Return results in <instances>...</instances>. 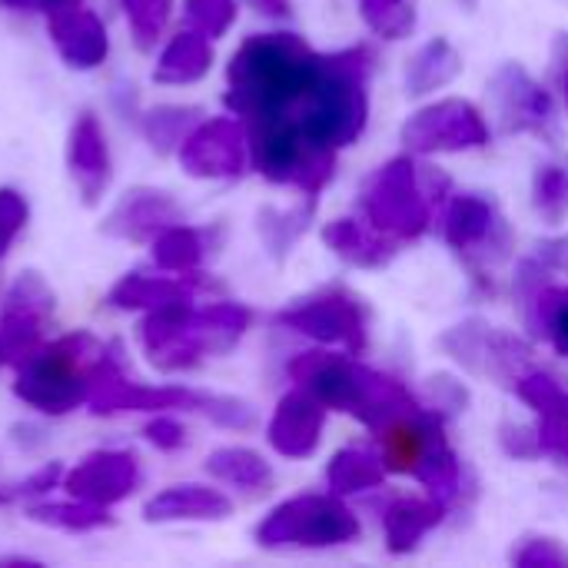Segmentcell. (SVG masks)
I'll return each instance as SVG.
<instances>
[{
  "instance_id": "d4e9b609",
  "label": "cell",
  "mask_w": 568,
  "mask_h": 568,
  "mask_svg": "<svg viewBox=\"0 0 568 568\" xmlns=\"http://www.w3.org/2000/svg\"><path fill=\"white\" fill-rule=\"evenodd\" d=\"M116 310H160L170 303H186L193 300V283L190 276H140L130 273L123 280L113 283L110 296H106Z\"/></svg>"
},
{
  "instance_id": "6da1fadb",
  "label": "cell",
  "mask_w": 568,
  "mask_h": 568,
  "mask_svg": "<svg viewBox=\"0 0 568 568\" xmlns=\"http://www.w3.org/2000/svg\"><path fill=\"white\" fill-rule=\"evenodd\" d=\"M326 70V53H316L296 33H256L226 67V106L246 120L293 116Z\"/></svg>"
},
{
  "instance_id": "7dc6e473",
  "label": "cell",
  "mask_w": 568,
  "mask_h": 568,
  "mask_svg": "<svg viewBox=\"0 0 568 568\" xmlns=\"http://www.w3.org/2000/svg\"><path fill=\"white\" fill-rule=\"evenodd\" d=\"M503 449L516 459H536L542 456V446H539V429H529V426H503Z\"/></svg>"
},
{
  "instance_id": "44dd1931",
  "label": "cell",
  "mask_w": 568,
  "mask_h": 568,
  "mask_svg": "<svg viewBox=\"0 0 568 568\" xmlns=\"http://www.w3.org/2000/svg\"><path fill=\"white\" fill-rule=\"evenodd\" d=\"M233 503L210 486H170L163 493H156L146 506H143V519L153 526H166V523H223L230 519Z\"/></svg>"
},
{
  "instance_id": "5bb4252c",
  "label": "cell",
  "mask_w": 568,
  "mask_h": 568,
  "mask_svg": "<svg viewBox=\"0 0 568 568\" xmlns=\"http://www.w3.org/2000/svg\"><path fill=\"white\" fill-rule=\"evenodd\" d=\"M140 486V459L130 449H97L87 453L67 476L63 489L70 499H83L103 509L126 503Z\"/></svg>"
},
{
  "instance_id": "5b68a950",
  "label": "cell",
  "mask_w": 568,
  "mask_h": 568,
  "mask_svg": "<svg viewBox=\"0 0 568 568\" xmlns=\"http://www.w3.org/2000/svg\"><path fill=\"white\" fill-rule=\"evenodd\" d=\"M106 356V346L90 333H70L40 346L13 383V396L43 416H67L90 399L97 369Z\"/></svg>"
},
{
  "instance_id": "ba28073f",
  "label": "cell",
  "mask_w": 568,
  "mask_h": 568,
  "mask_svg": "<svg viewBox=\"0 0 568 568\" xmlns=\"http://www.w3.org/2000/svg\"><path fill=\"white\" fill-rule=\"evenodd\" d=\"M356 536V516L333 496H296L256 526V542L263 549H329L353 542Z\"/></svg>"
},
{
  "instance_id": "9a60e30c",
  "label": "cell",
  "mask_w": 568,
  "mask_h": 568,
  "mask_svg": "<svg viewBox=\"0 0 568 568\" xmlns=\"http://www.w3.org/2000/svg\"><path fill=\"white\" fill-rule=\"evenodd\" d=\"M443 236L459 256H466L469 266L476 263V256L489 260V250L496 256H506V243H509V233H506L503 216L496 213V203L479 193H463L449 203Z\"/></svg>"
},
{
  "instance_id": "52a82bcc",
  "label": "cell",
  "mask_w": 568,
  "mask_h": 568,
  "mask_svg": "<svg viewBox=\"0 0 568 568\" xmlns=\"http://www.w3.org/2000/svg\"><path fill=\"white\" fill-rule=\"evenodd\" d=\"M363 216L393 240H416L433 223L429 190L419 180V170L409 156L389 160L379 166L359 193Z\"/></svg>"
},
{
  "instance_id": "d590c367",
  "label": "cell",
  "mask_w": 568,
  "mask_h": 568,
  "mask_svg": "<svg viewBox=\"0 0 568 568\" xmlns=\"http://www.w3.org/2000/svg\"><path fill=\"white\" fill-rule=\"evenodd\" d=\"M532 196H536V210L549 220L559 223L568 213V163H549L539 166L536 180H532Z\"/></svg>"
},
{
  "instance_id": "f907efd6",
  "label": "cell",
  "mask_w": 568,
  "mask_h": 568,
  "mask_svg": "<svg viewBox=\"0 0 568 568\" xmlns=\"http://www.w3.org/2000/svg\"><path fill=\"white\" fill-rule=\"evenodd\" d=\"M559 83H562V93H566L568 103V40H559Z\"/></svg>"
},
{
  "instance_id": "8fae6325",
  "label": "cell",
  "mask_w": 568,
  "mask_h": 568,
  "mask_svg": "<svg viewBox=\"0 0 568 568\" xmlns=\"http://www.w3.org/2000/svg\"><path fill=\"white\" fill-rule=\"evenodd\" d=\"M206 393H193L183 386H150L136 383L123 373L120 359L106 349L93 389H90V413L93 416H120V413H170V409H206Z\"/></svg>"
},
{
  "instance_id": "9f6ffc18",
  "label": "cell",
  "mask_w": 568,
  "mask_h": 568,
  "mask_svg": "<svg viewBox=\"0 0 568 568\" xmlns=\"http://www.w3.org/2000/svg\"><path fill=\"white\" fill-rule=\"evenodd\" d=\"M7 499H10V496H7V493H0V506H3V503H7Z\"/></svg>"
},
{
  "instance_id": "7a4b0ae2",
  "label": "cell",
  "mask_w": 568,
  "mask_h": 568,
  "mask_svg": "<svg viewBox=\"0 0 568 568\" xmlns=\"http://www.w3.org/2000/svg\"><path fill=\"white\" fill-rule=\"evenodd\" d=\"M253 313L240 303H213L193 310L186 303H170L150 310L140 323V346L160 373L196 369L206 356L230 353L250 329Z\"/></svg>"
},
{
  "instance_id": "ab89813d",
  "label": "cell",
  "mask_w": 568,
  "mask_h": 568,
  "mask_svg": "<svg viewBox=\"0 0 568 568\" xmlns=\"http://www.w3.org/2000/svg\"><path fill=\"white\" fill-rule=\"evenodd\" d=\"M3 306L23 310V313H37V316L50 320L53 316V290L47 286V280L40 273H20L17 283L10 286Z\"/></svg>"
},
{
  "instance_id": "3957f363",
  "label": "cell",
  "mask_w": 568,
  "mask_h": 568,
  "mask_svg": "<svg viewBox=\"0 0 568 568\" xmlns=\"http://www.w3.org/2000/svg\"><path fill=\"white\" fill-rule=\"evenodd\" d=\"M373 50L369 47H349L339 53H326V70L320 83L310 90V97L293 110L290 120L300 123V130L329 150L349 146L366 130L369 100H366V80L373 73Z\"/></svg>"
},
{
  "instance_id": "8d00e7d4",
  "label": "cell",
  "mask_w": 568,
  "mask_h": 568,
  "mask_svg": "<svg viewBox=\"0 0 568 568\" xmlns=\"http://www.w3.org/2000/svg\"><path fill=\"white\" fill-rule=\"evenodd\" d=\"M513 389L519 393L523 403H529L536 413H568V389L549 373L542 369H532V373H523Z\"/></svg>"
},
{
  "instance_id": "f1b7e54d",
  "label": "cell",
  "mask_w": 568,
  "mask_h": 568,
  "mask_svg": "<svg viewBox=\"0 0 568 568\" xmlns=\"http://www.w3.org/2000/svg\"><path fill=\"white\" fill-rule=\"evenodd\" d=\"M27 519L57 532H70V536H83V532H100L116 526V519L110 516V509L83 503V499H70V503H37L27 506Z\"/></svg>"
},
{
  "instance_id": "11a10c76",
  "label": "cell",
  "mask_w": 568,
  "mask_h": 568,
  "mask_svg": "<svg viewBox=\"0 0 568 568\" xmlns=\"http://www.w3.org/2000/svg\"><path fill=\"white\" fill-rule=\"evenodd\" d=\"M459 3H463V7H469V10H476V3H479V0H459Z\"/></svg>"
},
{
  "instance_id": "83f0119b",
  "label": "cell",
  "mask_w": 568,
  "mask_h": 568,
  "mask_svg": "<svg viewBox=\"0 0 568 568\" xmlns=\"http://www.w3.org/2000/svg\"><path fill=\"white\" fill-rule=\"evenodd\" d=\"M386 479V466L379 459V453L366 449V446H349L339 449L326 469V483L336 496H353V493H366L383 486Z\"/></svg>"
},
{
  "instance_id": "816d5d0a",
  "label": "cell",
  "mask_w": 568,
  "mask_h": 568,
  "mask_svg": "<svg viewBox=\"0 0 568 568\" xmlns=\"http://www.w3.org/2000/svg\"><path fill=\"white\" fill-rule=\"evenodd\" d=\"M7 10H40V0H0Z\"/></svg>"
},
{
  "instance_id": "9c48e42d",
  "label": "cell",
  "mask_w": 568,
  "mask_h": 568,
  "mask_svg": "<svg viewBox=\"0 0 568 568\" xmlns=\"http://www.w3.org/2000/svg\"><path fill=\"white\" fill-rule=\"evenodd\" d=\"M290 376L300 389L313 393L326 409L349 413L359 423L373 413V403L379 396L383 373H369V366H359L349 356L339 353H300L290 363Z\"/></svg>"
},
{
  "instance_id": "277c9868",
  "label": "cell",
  "mask_w": 568,
  "mask_h": 568,
  "mask_svg": "<svg viewBox=\"0 0 568 568\" xmlns=\"http://www.w3.org/2000/svg\"><path fill=\"white\" fill-rule=\"evenodd\" d=\"M376 433L379 459L386 473L413 476L429 489L433 499L456 506L466 489V473L443 433V416L429 406H419L413 413H399L389 423H383Z\"/></svg>"
},
{
  "instance_id": "4fadbf2b",
  "label": "cell",
  "mask_w": 568,
  "mask_h": 568,
  "mask_svg": "<svg viewBox=\"0 0 568 568\" xmlns=\"http://www.w3.org/2000/svg\"><path fill=\"white\" fill-rule=\"evenodd\" d=\"M413 153H456L489 143V123L469 100H439L403 126Z\"/></svg>"
},
{
  "instance_id": "4dcf8cb0",
  "label": "cell",
  "mask_w": 568,
  "mask_h": 568,
  "mask_svg": "<svg viewBox=\"0 0 568 568\" xmlns=\"http://www.w3.org/2000/svg\"><path fill=\"white\" fill-rule=\"evenodd\" d=\"M529 326L546 336L562 356H568V290L566 286H539L529 300Z\"/></svg>"
},
{
  "instance_id": "4316f807",
  "label": "cell",
  "mask_w": 568,
  "mask_h": 568,
  "mask_svg": "<svg viewBox=\"0 0 568 568\" xmlns=\"http://www.w3.org/2000/svg\"><path fill=\"white\" fill-rule=\"evenodd\" d=\"M206 473L226 486H236L243 493H266L273 486V469L270 463L243 446H223L206 456Z\"/></svg>"
},
{
  "instance_id": "b9f144b4",
  "label": "cell",
  "mask_w": 568,
  "mask_h": 568,
  "mask_svg": "<svg viewBox=\"0 0 568 568\" xmlns=\"http://www.w3.org/2000/svg\"><path fill=\"white\" fill-rule=\"evenodd\" d=\"M27 216H30L27 200H23L17 190L3 186V190H0V256H3V253L10 250V243L20 236V230L27 226Z\"/></svg>"
},
{
  "instance_id": "e0dca14e",
  "label": "cell",
  "mask_w": 568,
  "mask_h": 568,
  "mask_svg": "<svg viewBox=\"0 0 568 568\" xmlns=\"http://www.w3.org/2000/svg\"><path fill=\"white\" fill-rule=\"evenodd\" d=\"M180 220H183V210L170 193L153 190V186H133L116 200V206L106 213L100 230L113 240L143 243Z\"/></svg>"
},
{
  "instance_id": "d6a6232c",
  "label": "cell",
  "mask_w": 568,
  "mask_h": 568,
  "mask_svg": "<svg viewBox=\"0 0 568 568\" xmlns=\"http://www.w3.org/2000/svg\"><path fill=\"white\" fill-rule=\"evenodd\" d=\"M313 210H316V200H310L306 206H293V210H263L260 213V236L276 260H283L296 246V240L306 233Z\"/></svg>"
},
{
  "instance_id": "1f68e13d",
  "label": "cell",
  "mask_w": 568,
  "mask_h": 568,
  "mask_svg": "<svg viewBox=\"0 0 568 568\" xmlns=\"http://www.w3.org/2000/svg\"><path fill=\"white\" fill-rule=\"evenodd\" d=\"M43 326H47L43 316L3 306V313H0V353H3V359L13 366L27 363L43 346Z\"/></svg>"
},
{
  "instance_id": "2e32d148",
  "label": "cell",
  "mask_w": 568,
  "mask_h": 568,
  "mask_svg": "<svg viewBox=\"0 0 568 568\" xmlns=\"http://www.w3.org/2000/svg\"><path fill=\"white\" fill-rule=\"evenodd\" d=\"M493 90H496V100H499L503 126L509 133H539V136H549V140L556 136V130H552V123H556L552 97L519 63H506L493 77Z\"/></svg>"
},
{
  "instance_id": "f35d334b",
  "label": "cell",
  "mask_w": 568,
  "mask_h": 568,
  "mask_svg": "<svg viewBox=\"0 0 568 568\" xmlns=\"http://www.w3.org/2000/svg\"><path fill=\"white\" fill-rule=\"evenodd\" d=\"M123 10H126V20H130L136 47L150 50L160 40L163 27L170 20L173 0H123Z\"/></svg>"
},
{
  "instance_id": "ac0fdd59",
  "label": "cell",
  "mask_w": 568,
  "mask_h": 568,
  "mask_svg": "<svg viewBox=\"0 0 568 568\" xmlns=\"http://www.w3.org/2000/svg\"><path fill=\"white\" fill-rule=\"evenodd\" d=\"M47 33L60 53V60L73 70H93L110 53V37L103 20L83 3H70L47 13Z\"/></svg>"
},
{
  "instance_id": "603a6c76",
  "label": "cell",
  "mask_w": 568,
  "mask_h": 568,
  "mask_svg": "<svg viewBox=\"0 0 568 568\" xmlns=\"http://www.w3.org/2000/svg\"><path fill=\"white\" fill-rule=\"evenodd\" d=\"M323 240L336 256H343L346 263L363 266V270L386 266L396 256V246H399V240L379 233L369 220L366 223H359V220H333L323 230Z\"/></svg>"
},
{
  "instance_id": "f6af8a7d",
  "label": "cell",
  "mask_w": 568,
  "mask_h": 568,
  "mask_svg": "<svg viewBox=\"0 0 568 568\" xmlns=\"http://www.w3.org/2000/svg\"><path fill=\"white\" fill-rule=\"evenodd\" d=\"M519 566H542V568H566L568 552L556 539H529L519 552H516Z\"/></svg>"
},
{
  "instance_id": "7bdbcfd3",
  "label": "cell",
  "mask_w": 568,
  "mask_h": 568,
  "mask_svg": "<svg viewBox=\"0 0 568 568\" xmlns=\"http://www.w3.org/2000/svg\"><path fill=\"white\" fill-rule=\"evenodd\" d=\"M426 389H429L426 406L439 416H453V413H463L469 406V389L463 383H456L453 376H433Z\"/></svg>"
},
{
  "instance_id": "ee69618b",
  "label": "cell",
  "mask_w": 568,
  "mask_h": 568,
  "mask_svg": "<svg viewBox=\"0 0 568 568\" xmlns=\"http://www.w3.org/2000/svg\"><path fill=\"white\" fill-rule=\"evenodd\" d=\"M539 446L546 456H556L568 466V413H539Z\"/></svg>"
},
{
  "instance_id": "f5cc1de1",
  "label": "cell",
  "mask_w": 568,
  "mask_h": 568,
  "mask_svg": "<svg viewBox=\"0 0 568 568\" xmlns=\"http://www.w3.org/2000/svg\"><path fill=\"white\" fill-rule=\"evenodd\" d=\"M266 13H290V3L286 0H256Z\"/></svg>"
},
{
  "instance_id": "c3c4849f",
  "label": "cell",
  "mask_w": 568,
  "mask_h": 568,
  "mask_svg": "<svg viewBox=\"0 0 568 568\" xmlns=\"http://www.w3.org/2000/svg\"><path fill=\"white\" fill-rule=\"evenodd\" d=\"M60 479H63L60 463H50V466H43L40 473H33L30 479H23L17 493H20V496H43V493H47V489H53Z\"/></svg>"
},
{
  "instance_id": "7c38bea8",
  "label": "cell",
  "mask_w": 568,
  "mask_h": 568,
  "mask_svg": "<svg viewBox=\"0 0 568 568\" xmlns=\"http://www.w3.org/2000/svg\"><path fill=\"white\" fill-rule=\"evenodd\" d=\"M180 166L196 180H236L250 166L246 126L233 116L196 123L176 150Z\"/></svg>"
},
{
  "instance_id": "484cf974",
  "label": "cell",
  "mask_w": 568,
  "mask_h": 568,
  "mask_svg": "<svg viewBox=\"0 0 568 568\" xmlns=\"http://www.w3.org/2000/svg\"><path fill=\"white\" fill-rule=\"evenodd\" d=\"M459 73H463V57H459V50H456L449 40L436 37V40L423 43V47L409 57V63H406V90H409L413 97H426V93H433V90L453 83Z\"/></svg>"
},
{
  "instance_id": "d6986e66",
  "label": "cell",
  "mask_w": 568,
  "mask_h": 568,
  "mask_svg": "<svg viewBox=\"0 0 568 568\" xmlns=\"http://www.w3.org/2000/svg\"><path fill=\"white\" fill-rule=\"evenodd\" d=\"M323 426H326V406L313 393L293 389L280 399L270 419L266 439L286 459H306L320 449Z\"/></svg>"
},
{
  "instance_id": "e575fe53",
  "label": "cell",
  "mask_w": 568,
  "mask_h": 568,
  "mask_svg": "<svg viewBox=\"0 0 568 568\" xmlns=\"http://www.w3.org/2000/svg\"><path fill=\"white\" fill-rule=\"evenodd\" d=\"M489 333H493V326H486V323H479V320H469V323L449 329L439 343H443V349H446L456 363H463L469 373H483V369H486Z\"/></svg>"
},
{
  "instance_id": "74e56055",
  "label": "cell",
  "mask_w": 568,
  "mask_h": 568,
  "mask_svg": "<svg viewBox=\"0 0 568 568\" xmlns=\"http://www.w3.org/2000/svg\"><path fill=\"white\" fill-rule=\"evenodd\" d=\"M359 10L366 23L386 40H399L416 27V10L409 0H359Z\"/></svg>"
},
{
  "instance_id": "681fc988",
  "label": "cell",
  "mask_w": 568,
  "mask_h": 568,
  "mask_svg": "<svg viewBox=\"0 0 568 568\" xmlns=\"http://www.w3.org/2000/svg\"><path fill=\"white\" fill-rule=\"evenodd\" d=\"M536 260H542V263H546V270L568 273V236L539 243V256H536Z\"/></svg>"
},
{
  "instance_id": "ffe728a7",
  "label": "cell",
  "mask_w": 568,
  "mask_h": 568,
  "mask_svg": "<svg viewBox=\"0 0 568 568\" xmlns=\"http://www.w3.org/2000/svg\"><path fill=\"white\" fill-rule=\"evenodd\" d=\"M67 166L70 176L83 196L87 206H97L100 196L110 186L113 176V163H110V146H106V133L100 126V120L93 113H80L70 126L67 136Z\"/></svg>"
},
{
  "instance_id": "8992f818",
  "label": "cell",
  "mask_w": 568,
  "mask_h": 568,
  "mask_svg": "<svg viewBox=\"0 0 568 568\" xmlns=\"http://www.w3.org/2000/svg\"><path fill=\"white\" fill-rule=\"evenodd\" d=\"M250 163L270 180L283 186H296L306 196H320V190L336 173V150L313 143L296 120L290 116H263L246 120Z\"/></svg>"
},
{
  "instance_id": "30bf717a",
  "label": "cell",
  "mask_w": 568,
  "mask_h": 568,
  "mask_svg": "<svg viewBox=\"0 0 568 568\" xmlns=\"http://www.w3.org/2000/svg\"><path fill=\"white\" fill-rule=\"evenodd\" d=\"M276 323L316 343L346 346L349 356L369 346V310L356 293L343 286H329L306 300H296L290 310L276 316Z\"/></svg>"
},
{
  "instance_id": "f546056e",
  "label": "cell",
  "mask_w": 568,
  "mask_h": 568,
  "mask_svg": "<svg viewBox=\"0 0 568 568\" xmlns=\"http://www.w3.org/2000/svg\"><path fill=\"white\" fill-rule=\"evenodd\" d=\"M150 243H153L150 246L153 250V263L160 270H166V273H183V276L196 273V266L203 263V253H206L203 236L193 226H186L183 220L166 226V230H160Z\"/></svg>"
},
{
  "instance_id": "db71d44e",
  "label": "cell",
  "mask_w": 568,
  "mask_h": 568,
  "mask_svg": "<svg viewBox=\"0 0 568 568\" xmlns=\"http://www.w3.org/2000/svg\"><path fill=\"white\" fill-rule=\"evenodd\" d=\"M70 3H80V0H40V10H43V13H50V10L70 7Z\"/></svg>"
},
{
  "instance_id": "836d02e7",
  "label": "cell",
  "mask_w": 568,
  "mask_h": 568,
  "mask_svg": "<svg viewBox=\"0 0 568 568\" xmlns=\"http://www.w3.org/2000/svg\"><path fill=\"white\" fill-rule=\"evenodd\" d=\"M196 116H200V110H193V106H160L146 116V140L160 153L180 150L186 133L196 126Z\"/></svg>"
},
{
  "instance_id": "60d3db41",
  "label": "cell",
  "mask_w": 568,
  "mask_h": 568,
  "mask_svg": "<svg viewBox=\"0 0 568 568\" xmlns=\"http://www.w3.org/2000/svg\"><path fill=\"white\" fill-rule=\"evenodd\" d=\"M183 10L190 27L206 33L210 40L223 37L236 20V0H186Z\"/></svg>"
},
{
  "instance_id": "bcb514c9",
  "label": "cell",
  "mask_w": 568,
  "mask_h": 568,
  "mask_svg": "<svg viewBox=\"0 0 568 568\" xmlns=\"http://www.w3.org/2000/svg\"><path fill=\"white\" fill-rule=\"evenodd\" d=\"M143 436H146L156 449H163V453H176V449L186 446V429H183V423H176V419L166 416V413H156V419H150V423L143 426Z\"/></svg>"
},
{
  "instance_id": "7402d4cb",
  "label": "cell",
  "mask_w": 568,
  "mask_h": 568,
  "mask_svg": "<svg viewBox=\"0 0 568 568\" xmlns=\"http://www.w3.org/2000/svg\"><path fill=\"white\" fill-rule=\"evenodd\" d=\"M446 503L439 499H413V496H399L386 506L383 513V532H386V546L396 556L413 552L443 519H446Z\"/></svg>"
},
{
  "instance_id": "cb8c5ba5",
  "label": "cell",
  "mask_w": 568,
  "mask_h": 568,
  "mask_svg": "<svg viewBox=\"0 0 568 568\" xmlns=\"http://www.w3.org/2000/svg\"><path fill=\"white\" fill-rule=\"evenodd\" d=\"M210 63H213V47H210V37L200 33V30H183L176 33L156 67H153V80L156 83H166V87H183V83H196L210 73Z\"/></svg>"
},
{
  "instance_id": "6f0895ef",
  "label": "cell",
  "mask_w": 568,
  "mask_h": 568,
  "mask_svg": "<svg viewBox=\"0 0 568 568\" xmlns=\"http://www.w3.org/2000/svg\"><path fill=\"white\" fill-rule=\"evenodd\" d=\"M3 363H7V359H3V353H0V366H3Z\"/></svg>"
}]
</instances>
